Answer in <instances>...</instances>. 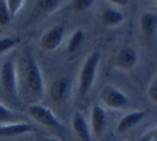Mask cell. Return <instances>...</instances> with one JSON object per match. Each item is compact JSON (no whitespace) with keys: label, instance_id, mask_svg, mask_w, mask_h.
<instances>
[{"label":"cell","instance_id":"cell-1","mask_svg":"<svg viewBox=\"0 0 157 141\" xmlns=\"http://www.w3.org/2000/svg\"><path fill=\"white\" fill-rule=\"evenodd\" d=\"M18 96L20 89L27 99L31 100L33 104L41 100L44 96V79L42 76L38 61L35 59L30 52H26L22 59V69L18 76Z\"/></svg>","mask_w":157,"mask_h":141},{"label":"cell","instance_id":"cell-2","mask_svg":"<svg viewBox=\"0 0 157 141\" xmlns=\"http://www.w3.org/2000/svg\"><path fill=\"white\" fill-rule=\"evenodd\" d=\"M100 63V52L95 51L85 59L80 72L78 92L82 97L87 95L96 80V73Z\"/></svg>","mask_w":157,"mask_h":141},{"label":"cell","instance_id":"cell-3","mask_svg":"<svg viewBox=\"0 0 157 141\" xmlns=\"http://www.w3.org/2000/svg\"><path fill=\"white\" fill-rule=\"evenodd\" d=\"M0 83L5 93L10 98H18V79L17 69L13 61H6L0 69Z\"/></svg>","mask_w":157,"mask_h":141},{"label":"cell","instance_id":"cell-4","mask_svg":"<svg viewBox=\"0 0 157 141\" xmlns=\"http://www.w3.org/2000/svg\"><path fill=\"white\" fill-rule=\"evenodd\" d=\"M28 114L37 123L50 128H63V124L58 119V117L52 112L51 109L40 104H30L27 108Z\"/></svg>","mask_w":157,"mask_h":141},{"label":"cell","instance_id":"cell-5","mask_svg":"<svg viewBox=\"0 0 157 141\" xmlns=\"http://www.w3.org/2000/svg\"><path fill=\"white\" fill-rule=\"evenodd\" d=\"M100 98L105 107L113 110H118L129 104V98L121 89L112 85H105L101 89Z\"/></svg>","mask_w":157,"mask_h":141},{"label":"cell","instance_id":"cell-6","mask_svg":"<svg viewBox=\"0 0 157 141\" xmlns=\"http://www.w3.org/2000/svg\"><path fill=\"white\" fill-rule=\"evenodd\" d=\"M65 35L63 26H54L50 28L41 38V48L45 51H54L60 45Z\"/></svg>","mask_w":157,"mask_h":141},{"label":"cell","instance_id":"cell-7","mask_svg":"<svg viewBox=\"0 0 157 141\" xmlns=\"http://www.w3.org/2000/svg\"><path fill=\"white\" fill-rule=\"evenodd\" d=\"M146 114H147V111L146 110H136V111H132V112L127 113L126 115H124V116L118 121L115 132L120 135V134H124V132L130 130L131 128H133L136 125H138V124L146 116Z\"/></svg>","mask_w":157,"mask_h":141},{"label":"cell","instance_id":"cell-8","mask_svg":"<svg viewBox=\"0 0 157 141\" xmlns=\"http://www.w3.org/2000/svg\"><path fill=\"white\" fill-rule=\"evenodd\" d=\"M107 126V113L99 104H94L90 111V128L94 136L99 137Z\"/></svg>","mask_w":157,"mask_h":141},{"label":"cell","instance_id":"cell-9","mask_svg":"<svg viewBox=\"0 0 157 141\" xmlns=\"http://www.w3.org/2000/svg\"><path fill=\"white\" fill-rule=\"evenodd\" d=\"M138 61V54L131 46H124L116 55L115 65L117 68L123 70L131 69Z\"/></svg>","mask_w":157,"mask_h":141},{"label":"cell","instance_id":"cell-10","mask_svg":"<svg viewBox=\"0 0 157 141\" xmlns=\"http://www.w3.org/2000/svg\"><path fill=\"white\" fill-rule=\"evenodd\" d=\"M70 93V82L67 78H58L53 82L50 95L53 101L63 102L68 98Z\"/></svg>","mask_w":157,"mask_h":141},{"label":"cell","instance_id":"cell-11","mask_svg":"<svg viewBox=\"0 0 157 141\" xmlns=\"http://www.w3.org/2000/svg\"><path fill=\"white\" fill-rule=\"evenodd\" d=\"M33 126L25 122H13V123L0 125V137H12L30 132Z\"/></svg>","mask_w":157,"mask_h":141},{"label":"cell","instance_id":"cell-12","mask_svg":"<svg viewBox=\"0 0 157 141\" xmlns=\"http://www.w3.org/2000/svg\"><path fill=\"white\" fill-rule=\"evenodd\" d=\"M72 129L78 138L87 141L90 138V131L85 117L80 112H75L72 117Z\"/></svg>","mask_w":157,"mask_h":141},{"label":"cell","instance_id":"cell-13","mask_svg":"<svg viewBox=\"0 0 157 141\" xmlns=\"http://www.w3.org/2000/svg\"><path fill=\"white\" fill-rule=\"evenodd\" d=\"M157 27V18L152 12H144L140 18V28L146 39H151L155 36Z\"/></svg>","mask_w":157,"mask_h":141},{"label":"cell","instance_id":"cell-14","mask_svg":"<svg viewBox=\"0 0 157 141\" xmlns=\"http://www.w3.org/2000/svg\"><path fill=\"white\" fill-rule=\"evenodd\" d=\"M124 21V15L122 14V12H120L116 9H105L101 14V22L107 26H117L121 23Z\"/></svg>","mask_w":157,"mask_h":141},{"label":"cell","instance_id":"cell-15","mask_svg":"<svg viewBox=\"0 0 157 141\" xmlns=\"http://www.w3.org/2000/svg\"><path fill=\"white\" fill-rule=\"evenodd\" d=\"M84 39H85V35H84L82 29H76V30L72 33L69 41H68V45H67L68 56H71L74 53L78 52V49L81 48V45L83 44Z\"/></svg>","mask_w":157,"mask_h":141},{"label":"cell","instance_id":"cell-16","mask_svg":"<svg viewBox=\"0 0 157 141\" xmlns=\"http://www.w3.org/2000/svg\"><path fill=\"white\" fill-rule=\"evenodd\" d=\"M59 0H37L36 9L42 14L52 13L58 8Z\"/></svg>","mask_w":157,"mask_h":141},{"label":"cell","instance_id":"cell-17","mask_svg":"<svg viewBox=\"0 0 157 141\" xmlns=\"http://www.w3.org/2000/svg\"><path fill=\"white\" fill-rule=\"evenodd\" d=\"M14 114L8 107L0 102V125L13 123Z\"/></svg>","mask_w":157,"mask_h":141},{"label":"cell","instance_id":"cell-18","mask_svg":"<svg viewBox=\"0 0 157 141\" xmlns=\"http://www.w3.org/2000/svg\"><path fill=\"white\" fill-rule=\"evenodd\" d=\"M18 39L14 37H3L0 38V54L13 49L17 44Z\"/></svg>","mask_w":157,"mask_h":141},{"label":"cell","instance_id":"cell-19","mask_svg":"<svg viewBox=\"0 0 157 141\" xmlns=\"http://www.w3.org/2000/svg\"><path fill=\"white\" fill-rule=\"evenodd\" d=\"M10 20H11V15L8 10L6 0H0V25L6 26L9 24Z\"/></svg>","mask_w":157,"mask_h":141},{"label":"cell","instance_id":"cell-20","mask_svg":"<svg viewBox=\"0 0 157 141\" xmlns=\"http://www.w3.org/2000/svg\"><path fill=\"white\" fill-rule=\"evenodd\" d=\"M25 0H6V3H7L8 10H9V13L11 15V18L15 16L17 14V12L21 10V8L24 5Z\"/></svg>","mask_w":157,"mask_h":141},{"label":"cell","instance_id":"cell-21","mask_svg":"<svg viewBox=\"0 0 157 141\" xmlns=\"http://www.w3.org/2000/svg\"><path fill=\"white\" fill-rule=\"evenodd\" d=\"M95 0H74L73 9L76 12H84L90 10L94 6Z\"/></svg>","mask_w":157,"mask_h":141},{"label":"cell","instance_id":"cell-22","mask_svg":"<svg viewBox=\"0 0 157 141\" xmlns=\"http://www.w3.org/2000/svg\"><path fill=\"white\" fill-rule=\"evenodd\" d=\"M147 96H148V98L152 100V102L156 104V102H157V84H156V80L153 81V82L151 83L150 86H148Z\"/></svg>","mask_w":157,"mask_h":141},{"label":"cell","instance_id":"cell-23","mask_svg":"<svg viewBox=\"0 0 157 141\" xmlns=\"http://www.w3.org/2000/svg\"><path fill=\"white\" fill-rule=\"evenodd\" d=\"M108 1L115 6H118V7H126L129 2V0H108Z\"/></svg>","mask_w":157,"mask_h":141},{"label":"cell","instance_id":"cell-24","mask_svg":"<svg viewBox=\"0 0 157 141\" xmlns=\"http://www.w3.org/2000/svg\"><path fill=\"white\" fill-rule=\"evenodd\" d=\"M39 141H60L57 138H54V137H43V138H40Z\"/></svg>","mask_w":157,"mask_h":141},{"label":"cell","instance_id":"cell-25","mask_svg":"<svg viewBox=\"0 0 157 141\" xmlns=\"http://www.w3.org/2000/svg\"><path fill=\"white\" fill-rule=\"evenodd\" d=\"M153 1H156V0H153Z\"/></svg>","mask_w":157,"mask_h":141}]
</instances>
